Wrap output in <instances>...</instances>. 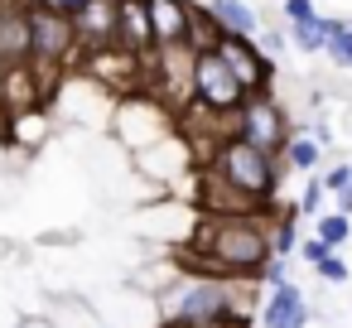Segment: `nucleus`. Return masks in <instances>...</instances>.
Returning a JSON list of instances; mask_svg holds the SVG:
<instances>
[{"label": "nucleus", "instance_id": "23", "mask_svg": "<svg viewBox=\"0 0 352 328\" xmlns=\"http://www.w3.org/2000/svg\"><path fill=\"white\" fill-rule=\"evenodd\" d=\"M347 179H352V164H338V169H328L318 184H323L328 193H342V188H347Z\"/></svg>", "mask_w": 352, "mask_h": 328}, {"label": "nucleus", "instance_id": "10", "mask_svg": "<svg viewBox=\"0 0 352 328\" xmlns=\"http://www.w3.org/2000/svg\"><path fill=\"white\" fill-rule=\"evenodd\" d=\"M30 6L34 0H0V63L30 58Z\"/></svg>", "mask_w": 352, "mask_h": 328}, {"label": "nucleus", "instance_id": "24", "mask_svg": "<svg viewBox=\"0 0 352 328\" xmlns=\"http://www.w3.org/2000/svg\"><path fill=\"white\" fill-rule=\"evenodd\" d=\"M34 6H44V10H58V15H68V20H73V15L87 6V0H34Z\"/></svg>", "mask_w": 352, "mask_h": 328}, {"label": "nucleus", "instance_id": "19", "mask_svg": "<svg viewBox=\"0 0 352 328\" xmlns=\"http://www.w3.org/2000/svg\"><path fill=\"white\" fill-rule=\"evenodd\" d=\"M347 237H352V222H347L342 212H323V217H318V241H323V246L338 251Z\"/></svg>", "mask_w": 352, "mask_h": 328}, {"label": "nucleus", "instance_id": "27", "mask_svg": "<svg viewBox=\"0 0 352 328\" xmlns=\"http://www.w3.org/2000/svg\"><path fill=\"white\" fill-rule=\"evenodd\" d=\"M294 251H299V256H304V261H309V265H314V261H318V256H323V251H333V246H323V241H318V237H314V241H304V246H294Z\"/></svg>", "mask_w": 352, "mask_h": 328}, {"label": "nucleus", "instance_id": "4", "mask_svg": "<svg viewBox=\"0 0 352 328\" xmlns=\"http://www.w3.org/2000/svg\"><path fill=\"white\" fill-rule=\"evenodd\" d=\"M236 135H241L246 145L265 150L270 160L285 150L289 126H285V111L275 107V97H270V92H246V97L236 102Z\"/></svg>", "mask_w": 352, "mask_h": 328}, {"label": "nucleus", "instance_id": "14", "mask_svg": "<svg viewBox=\"0 0 352 328\" xmlns=\"http://www.w3.org/2000/svg\"><path fill=\"white\" fill-rule=\"evenodd\" d=\"M265 328H309V304L299 294V285L280 280L265 299Z\"/></svg>", "mask_w": 352, "mask_h": 328}, {"label": "nucleus", "instance_id": "17", "mask_svg": "<svg viewBox=\"0 0 352 328\" xmlns=\"http://www.w3.org/2000/svg\"><path fill=\"white\" fill-rule=\"evenodd\" d=\"M318 150H323V145H318L314 135H289L280 155H285L289 169H314V164H318Z\"/></svg>", "mask_w": 352, "mask_h": 328}, {"label": "nucleus", "instance_id": "21", "mask_svg": "<svg viewBox=\"0 0 352 328\" xmlns=\"http://www.w3.org/2000/svg\"><path fill=\"white\" fill-rule=\"evenodd\" d=\"M323 44H328V58H333L338 68H352V30H347V25H342L338 34H328Z\"/></svg>", "mask_w": 352, "mask_h": 328}, {"label": "nucleus", "instance_id": "13", "mask_svg": "<svg viewBox=\"0 0 352 328\" xmlns=\"http://www.w3.org/2000/svg\"><path fill=\"white\" fill-rule=\"evenodd\" d=\"M116 44L131 49V54H150V49H155L145 0H116Z\"/></svg>", "mask_w": 352, "mask_h": 328}, {"label": "nucleus", "instance_id": "1", "mask_svg": "<svg viewBox=\"0 0 352 328\" xmlns=\"http://www.w3.org/2000/svg\"><path fill=\"white\" fill-rule=\"evenodd\" d=\"M265 256H275L270 232L241 212H208L203 222H193V237L184 246V261L208 275H256Z\"/></svg>", "mask_w": 352, "mask_h": 328}, {"label": "nucleus", "instance_id": "22", "mask_svg": "<svg viewBox=\"0 0 352 328\" xmlns=\"http://www.w3.org/2000/svg\"><path fill=\"white\" fill-rule=\"evenodd\" d=\"M314 270H318V280H328V285H342V280H347V265H342L333 251H323V256L314 261Z\"/></svg>", "mask_w": 352, "mask_h": 328}, {"label": "nucleus", "instance_id": "30", "mask_svg": "<svg viewBox=\"0 0 352 328\" xmlns=\"http://www.w3.org/2000/svg\"><path fill=\"white\" fill-rule=\"evenodd\" d=\"M0 73H6V63H0Z\"/></svg>", "mask_w": 352, "mask_h": 328}, {"label": "nucleus", "instance_id": "2", "mask_svg": "<svg viewBox=\"0 0 352 328\" xmlns=\"http://www.w3.org/2000/svg\"><path fill=\"white\" fill-rule=\"evenodd\" d=\"M160 314L164 323H179V328H222L232 314V289L222 275H198L160 289Z\"/></svg>", "mask_w": 352, "mask_h": 328}, {"label": "nucleus", "instance_id": "31", "mask_svg": "<svg viewBox=\"0 0 352 328\" xmlns=\"http://www.w3.org/2000/svg\"><path fill=\"white\" fill-rule=\"evenodd\" d=\"M347 188H352V179H347Z\"/></svg>", "mask_w": 352, "mask_h": 328}, {"label": "nucleus", "instance_id": "15", "mask_svg": "<svg viewBox=\"0 0 352 328\" xmlns=\"http://www.w3.org/2000/svg\"><path fill=\"white\" fill-rule=\"evenodd\" d=\"M212 25L222 34H236V39H251L256 34V10L246 6V0H212Z\"/></svg>", "mask_w": 352, "mask_h": 328}, {"label": "nucleus", "instance_id": "28", "mask_svg": "<svg viewBox=\"0 0 352 328\" xmlns=\"http://www.w3.org/2000/svg\"><path fill=\"white\" fill-rule=\"evenodd\" d=\"M338 212H342V217H352V188H342V193H338Z\"/></svg>", "mask_w": 352, "mask_h": 328}, {"label": "nucleus", "instance_id": "3", "mask_svg": "<svg viewBox=\"0 0 352 328\" xmlns=\"http://www.w3.org/2000/svg\"><path fill=\"white\" fill-rule=\"evenodd\" d=\"M212 174L227 179L251 208H256V203H270V193H275V184H280V179H275V160H270L265 150L246 145L241 135H227V140H222Z\"/></svg>", "mask_w": 352, "mask_h": 328}, {"label": "nucleus", "instance_id": "26", "mask_svg": "<svg viewBox=\"0 0 352 328\" xmlns=\"http://www.w3.org/2000/svg\"><path fill=\"white\" fill-rule=\"evenodd\" d=\"M285 15L289 20H309L314 15V0H285Z\"/></svg>", "mask_w": 352, "mask_h": 328}, {"label": "nucleus", "instance_id": "18", "mask_svg": "<svg viewBox=\"0 0 352 328\" xmlns=\"http://www.w3.org/2000/svg\"><path fill=\"white\" fill-rule=\"evenodd\" d=\"M294 246H299L294 208H285V212H280V222H275V232H270V251H275V256H294Z\"/></svg>", "mask_w": 352, "mask_h": 328}, {"label": "nucleus", "instance_id": "29", "mask_svg": "<svg viewBox=\"0 0 352 328\" xmlns=\"http://www.w3.org/2000/svg\"><path fill=\"white\" fill-rule=\"evenodd\" d=\"M25 328H54L49 318H25Z\"/></svg>", "mask_w": 352, "mask_h": 328}, {"label": "nucleus", "instance_id": "12", "mask_svg": "<svg viewBox=\"0 0 352 328\" xmlns=\"http://www.w3.org/2000/svg\"><path fill=\"white\" fill-rule=\"evenodd\" d=\"M145 15H150L155 44H184V39H188L193 10L184 6V0H145Z\"/></svg>", "mask_w": 352, "mask_h": 328}, {"label": "nucleus", "instance_id": "11", "mask_svg": "<svg viewBox=\"0 0 352 328\" xmlns=\"http://www.w3.org/2000/svg\"><path fill=\"white\" fill-rule=\"evenodd\" d=\"M73 34H78V49L116 44V0H87L73 15Z\"/></svg>", "mask_w": 352, "mask_h": 328}, {"label": "nucleus", "instance_id": "9", "mask_svg": "<svg viewBox=\"0 0 352 328\" xmlns=\"http://www.w3.org/2000/svg\"><path fill=\"white\" fill-rule=\"evenodd\" d=\"M212 49H217V58L227 63V73L236 78V87L241 92H265L270 87V58L251 44V39H236V34H217L212 39Z\"/></svg>", "mask_w": 352, "mask_h": 328}, {"label": "nucleus", "instance_id": "8", "mask_svg": "<svg viewBox=\"0 0 352 328\" xmlns=\"http://www.w3.org/2000/svg\"><path fill=\"white\" fill-rule=\"evenodd\" d=\"M116 131L126 135V145L145 150V145H155V140H164V135H169V111H164V102H160V97L131 92V97L116 107Z\"/></svg>", "mask_w": 352, "mask_h": 328}, {"label": "nucleus", "instance_id": "16", "mask_svg": "<svg viewBox=\"0 0 352 328\" xmlns=\"http://www.w3.org/2000/svg\"><path fill=\"white\" fill-rule=\"evenodd\" d=\"M0 131H6L10 140H20V145H39L44 135H49V111L44 107H30V111H15V116H6V126H0Z\"/></svg>", "mask_w": 352, "mask_h": 328}, {"label": "nucleus", "instance_id": "7", "mask_svg": "<svg viewBox=\"0 0 352 328\" xmlns=\"http://www.w3.org/2000/svg\"><path fill=\"white\" fill-rule=\"evenodd\" d=\"M82 54H87V78L107 92H135L145 78V54H131L121 44H97Z\"/></svg>", "mask_w": 352, "mask_h": 328}, {"label": "nucleus", "instance_id": "6", "mask_svg": "<svg viewBox=\"0 0 352 328\" xmlns=\"http://www.w3.org/2000/svg\"><path fill=\"white\" fill-rule=\"evenodd\" d=\"M78 54V34H73V20L58 15V10H44V6H30V63H49V68H63L68 58Z\"/></svg>", "mask_w": 352, "mask_h": 328}, {"label": "nucleus", "instance_id": "5", "mask_svg": "<svg viewBox=\"0 0 352 328\" xmlns=\"http://www.w3.org/2000/svg\"><path fill=\"white\" fill-rule=\"evenodd\" d=\"M241 97L246 92L236 87V78L217 58V49H198L193 54V68H188V102H198L208 111H236Z\"/></svg>", "mask_w": 352, "mask_h": 328}, {"label": "nucleus", "instance_id": "25", "mask_svg": "<svg viewBox=\"0 0 352 328\" xmlns=\"http://www.w3.org/2000/svg\"><path fill=\"white\" fill-rule=\"evenodd\" d=\"M318 198H323V184L309 179V188H304V198H299V212H318Z\"/></svg>", "mask_w": 352, "mask_h": 328}, {"label": "nucleus", "instance_id": "20", "mask_svg": "<svg viewBox=\"0 0 352 328\" xmlns=\"http://www.w3.org/2000/svg\"><path fill=\"white\" fill-rule=\"evenodd\" d=\"M294 44H299L304 54L323 49V20H318V15H309V20H294Z\"/></svg>", "mask_w": 352, "mask_h": 328}]
</instances>
